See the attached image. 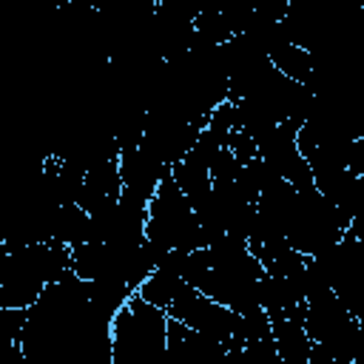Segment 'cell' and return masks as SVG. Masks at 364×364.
Masks as SVG:
<instances>
[{"label":"cell","mask_w":364,"mask_h":364,"mask_svg":"<svg viewBox=\"0 0 364 364\" xmlns=\"http://www.w3.org/2000/svg\"><path fill=\"white\" fill-rule=\"evenodd\" d=\"M168 350V310L134 293L111 318V364H148Z\"/></svg>","instance_id":"1"},{"label":"cell","mask_w":364,"mask_h":364,"mask_svg":"<svg viewBox=\"0 0 364 364\" xmlns=\"http://www.w3.org/2000/svg\"><path fill=\"white\" fill-rule=\"evenodd\" d=\"M145 239L154 242L159 250H196L208 245L205 228L193 210L191 196L179 188V182L168 173L154 196L148 199V219H145Z\"/></svg>","instance_id":"2"},{"label":"cell","mask_w":364,"mask_h":364,"mask_svg":"<svg viewBox=\"0 0 364 364\" xmlns=\"http://www.w3.org/2000/svg\"><path fill=\"white\" fill-rule=\"evenodd\" d=\"M168 316L185 321L188 327L205 333L208 338L225 344L230 350V355H239L236 347V324H239V313L230 310L228 304L205 296L199 287L193 284H182L179 293L173 296V301L168 304Z\"/></svg>","instance_id":"3"},{"label":"cell","mask_w":364,"mask_h":364,"mask_svg":"<svg viewBox=\"0 0 364 364\" xmlns=\"http://www.w3.org/2000/svg\"><path fill=\"white\" fill-rule=\"evenodd\" d=\"M119 196H122V173H119V156H117V159L97 162L85 171L77 205L85 208L88 213H94Z\"/></svg>","instance_id":"4"},{"label":"cell","mask_w":364,"mask_h":364,"mask_svg":"<svg viewBox=\"0 0 364 364\" xmlns=\"http://www.w3.org/2000/svg\"><path fill=\"white\" fill-rule=\"evenodd\" d=\"M270 321H273V341H276L282 364H307L310 350H313V338L307 336L304 321L290 318V316H279Z\"/></svg>","instance_id":"5"},{"label":"cell","mask_w":364,"mask_h":364,"mask_svg":"<svg viewBox=\"0 0 364 364\" xmlns=\"http://www.w3.org/2000/svg\"><path fill=\"white\" fill-rule=\"evenodd\" d=\"M171 176L179 182V188H182L191 199H196V196H202L205 191L213 188V179H210V162L202 159V156L193 154V151H188L179 162L171 165Z\"/></svg>","instance_id":"6"},{"label":"cell","mask_w":364,"mask_h":364,"mask_svg":"<svg viewBox=\"0 0 364 364\" xmlns=\"http://www.w3.org/2000/svg\"><path fill=\"white\" fill-rule=\"evenodd\" d=\"M270 60H273V65H276L284 77H290V80L307 82L310 74H313V51L304 48V46H299V43H284L282 48H276V51L270 54Z\"/></svg>","instance_id":"7"},{"label":"cell","mask_w":364,"mask_h":364,"mask_svg":"<svg viewBox=\"0 0 364 364\" xmlns=\"http://www.w3.org/2000/svg\"><path fill=\"white\" fill-rule=\"evenodd\" d=\"M347 233H350V236H355L358 242H364V210L353 216V222H350V228H347Z\"/></svg>","instance_id":"8"}]
</instances>
